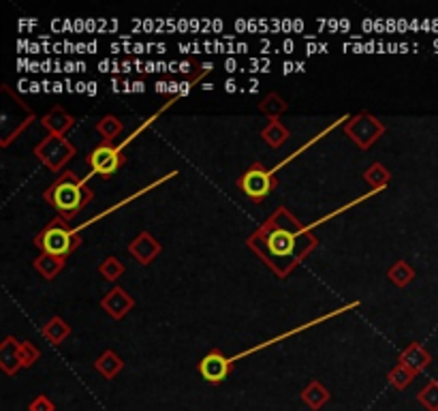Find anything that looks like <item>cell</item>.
<instances>
[{"instance_id": "47", "label": "cell", "mask_w": 438, "mask_h": 411, "mask_svg": "<svg viewBox=\"0 0 438 411\" xmlns=\"http://www.w3.org/2000/svg\"><path fill=\"white\" fill-rule=\"evenodd\" d=\"M246 26H248V24H246L244 20H238V22H235V28H238L240 32H244V30H246Z\"/></svg>"}, {"instance_id": "29", "label": "cell", "mask_w": 438, "mask_h": 411, "mask_svg": "<svg viewBox=\"0 0 438 411\" xmlns=\"http://www.w3.org/2000/svg\"><path fill=\"white\" fill-rule=\"evenodd\" d=\"M97 93H99L97 81H88V90H85V95H88V97H97Z\"/></svg>"}, {"instance_id": "31", "label": "cell", "mask_w": 438, "mask_h": 411, "mask_svg": "<svg viewBox=\"0 0 438 411\" xmlns=\"http://www.w3.org/2000/svg\"><path fill=\"white\" fill-rule=\"evenodd\" d=\"M225 67H227V73H233V71L238 69V62H235V58H227Z\"/></svg>"}, {"instance_id": "32", "label": "cell", "mask_w": 438, "mask_h": 411, "mask_svg": "<svg viewBox=\"0 0 438 411\" xmlns=\"http://www.w3.org/2000/svg\"><path fill=\"white\" fill-rule=\"evenodd\" d=\"M85 90H88V84H85V81H77V84H75V93L85 95Z\"/></svg>"}, {"instance_id": "58", "label": "cell", "mask_w": 438, "mask_h": 411, "mask_svg": "<svg viewBox=\"0 0 438 411\" xmlns=\"http://www.w3.org/2000/svg\"><path fill=\"white\" fill-rule=\"evenodd\" d=\"M338 26H340V22H338V20H329V28H331V30H336Z\"/></svg>"}, {"instance_id": "26", "label": "cell", "mask_w": 438, "mask_h": 411, "mask_svg": "<svg viewBox=\"0 0 438 411\" xmlns=\"http://www.w3.org/2000/svg\"><path fill=\"white\" fill-rule=\"evenodd\" d=\"M39 358H41L39 347H34L30 341H22V343H20V360H22V366H24V368L32 366Z\"/></svg>"}, {"instance_id": "48", "label": "cell", "mask_w": 438, "mask_h": 411, "mask_svg": "<svg viewBox=\"0 0 438 411\" xmlns=\"http://www.w3.org/2000/svg\"><path fill=\"white\" fill-rule=\"evenodd\" d=\"M178 50H180L182 54H189V52L193 50V46H186V43H180V46H178Z\"/></svg>"}, {"instance_id": "42", "label": "cell", "mask_w": 438, "mask_h": 411, "mask_svg": "<svg viewBox=\"0 0 438 411\" xmlns=\"http://www.w3.org/2000/svg\"><path fill=\"white\" fill-rule=\"evenodd\" d=\"M97 26H99V22H95V20H88V22H85V28L90 30V32H95Z\"/></svg>"}, {"instance_id": "37", "label": "cell", "mask_w": 438, "mask_h": 411, "mask_svg": "<svg viewBox=\"0 0 438 411\" xmlns=\"http://www.w3.org/2000/svg\"><path fill=\"white\" fill-rule=\"evenodd\" d=\"M43 90V86L39 84V81H30V93L32 95H36V93H41Z\"/></svg>"}, {"instance_id": "50", "label": "cell", "mask_w": 438, "mask_h": 411, "mask_svg": "<svg viewBox=\"0 0 438 411\" xmlns=\"http://www.w3.org/2000/svg\"><path fill=\"white\" fill-rule=\"evenodd\" d=\"M111 90H114V93H120V86H118V77H111Z\"/></svg>"}, {"instance_id": "23", "label": "cell", "mask_w": 438, "mask_h": 411, "mask_svg": "<svg viewBox=\"0 0 438 411\" xmlns=\"http://www.w3.org/2000/svg\"><path fill=\"white\" fill-rule=\"evenodd\" d=\"M364 178H366V182H368L372 189H383V187L389 182L391 174H389V170L383 166V163H374V166L368 168V172L364 174Z\"/></svg>"}, {"instance_id": "51", "label": "cell", "mask_w": 438, "mask_h": 411, "mask_svg": "<svg viewBox=\"0 0 438 411\" xmlns=\"http://www.w3.org/2000/svg\"><path fill=\"white\" fill-rule=\"evenodd\" d=\"M144 50H146V46H144V43H135V48H133V52H135V54H144Z\"/></svg>"}, {"instance_id": "33", "label": "cell", "mask_w": 438, "mask_h": 411, "mask_svg": "<svg viewBox=\"0 0 438 411\" xmlns=\"http://www.w3.org/2000/svg\"><path fill=\"white\" fill-rule=\"evenodd\" d=\"M295 71V62H285L282 65V75H289V73H293Z\"/></svg>"}, {"instance_id": "43", "label": "cell", "mask_w": 438, "mask_h": 411, "mask_svg": "<svg viewBox=\"0 0 438 411\" xmlns=\"http://www.w3.org/2000/svg\"><path fill=\"white\" fill-rule=\"evenodd\" d=\"M293 30H295V32H301V30H303V22H301V20H295V22H293Z\"/></svg>"}, {"instance_id": "62", "label": "cell", "mask_w": 438, "mask_h": 411, "mask_svg": "<svg viewBox=\"0 0 438 411\" xmlns=\"http://www.w3.org/2000/svg\"><path fill=\"white\" fill-rule=\"evenodd\" d=\"M319 52H321V54H327V43H325V46L321 43V46H319Z\"/></svg>"}, {"instance_id": "34", "label": "cell", "mask_w": 438, "mask_h": 411, "mask_svg": "<svg viewBox=\"0 0 438 411\" xmlns=\"http://www.w3.org/2000/svg\"><path fill=\"white\" fill-rule=\"evenodd\" d=\"M156 93H169V84H167V81H158V84H156Z\"/></svg>"}, {"instance_id": "10", "label": "cell", "mask_w": 438, "mask_h": 411, "mask_svg": "<svg viewBox=\"0 0 438 411\" xmlns=\"http://www.w3.org/2000/svg\"><path fill=\"white\" fill-rule=\"evenodd\" d=\"M101 306L114 317V319H122L130 309L135 306L133 296H128L122 287H114V290L107 292V296L101 300Z\"/></svg>"}, {"instance_id": "24", "label": "cell", "mask_w": 438, "mask_h": 411, "mask_svg": "<svg viewBox=\"0 0 438 411\" xmlns=\"http://www.w3.org/2000/svg\"><path fill=\"white\" fill-rule=\"evenodd\" d=\"M99 272H101V274H103V278H107V281H118V278L124 274V264L111 255V257H107V260H103V262H101Z\"/></svg>"}, {"instance_id": "35", "label": "cell", "mask_w": 438, "mask_h": 411, "mask_svg": "<svg viewBox=\"0 0 438 411\" xmlns=\"http://www.w3.org/2000/svg\"><path fill=\"white\" fill-rule=\"evenodd\" d=\"M144 90H146L144 81H133V93H144Z\"/></svg>"}, {"instance_id": "61", "label": "cell", "mask_w": 438, "mask_h": 411, "mask_svg": "<svg viewBox=\"0 0 438 411\" xmlns=\"http://www.w3.org/2000/svg\"><path fill=\"white\" fill-rule=\"evenodd\" d=\"M295 71L303 73V71H306V69H303V62H297V65H295Z\"/></svg>"}, {"instance_id": "11", "label": "cell", "mask_w": 438, "mask_h": 411, "mask_svg": "<svg viewBox=\"0 0 438 411\" xmlns=\"http://www.w3.org/2000/svg\"><path fill=\"white\" fill-rule=\"evenodd\" d=\"M41 125L50 131V135L64 137V135H67V131L75 125V118H73L69 112H64L62 107H58V105H56L52 112H48L46 116L41 118Z\"/></svg>"}, {"instance_id": "54", "label": "cell", "mask_w": 438, "mask_h": 411, "mask_svg": "<svg viewBox=\"0 0 438 411\" xmlns=\"http://www.w3.org/2000/svg\"><path fill=\"white\" fill-rule=\"evenodd\" d=\"M83 28H85V24H83L81 20H75V30H77V32H81Z\"/></svg>"}, {"instance_id": "59", "label": "cell", "mask_w": 438, "mask_h": 411, "mask_svg": "<svg viewBox=\"0 0 438 411\" xmlns=\"http://www.w3.org/2000/svg\"><path fill=\"white\" fill-rule=\"evenodd\" d=\"M144 28H146V32H150V30H152V22L146 20V22H144Z\"/></svg>"}, {"instance_id": "64", "label": "cell", "mask_w": 438, "mask_h": 411, "mask_svg": "<svg viewBox=\"0 0 438 411\" xmlns=\"http://www.w3.org/2000/svg\"><path fill=\"white\" fill-rule=\"evenodd\" d=\"M156 48H158V52H160V54H163V52H165V50H167V48H165V43H158V46H156Z\"/></svg>"}, {"instance_id": "57", "label": "cell", "mask_w": 438, "mask_h": 411, "mask_svg": "<svg viewBox=\"0 0 438 411\" xmlns=\"http://www.w3.org/2000/svg\"><path fill=\"white\" fill-rule=\"evenodd\" d=\"M191 30H193V32L199 30V20H191Z\"/></svg>"}, {"instance_id": "46", "label": "cell", "mask_w": 438, "mask_h": 411, "mask_svg": "<svg viewBox=\"0 0 438 411\" xmlns=\"http://www.w3.org/2000/svg\"><path fill=\"white\" fill-rule=\"evenodd\" d=\"M189 26H191V22H186V20H180V22H178V28H180V32H184Z\"/></svg>"}, {"instance_id": "49", "label": "cell", "mask_w": 438, "mask_h": 411, "mask_svg": "<svg viewBox=\"0 0 438 411\" xmlns=\"http://www.w3.org/2000/svg\"><path fill=\"white\" fill-rule=\"evenodd\" d=\"M175 71H180V65L173 60V62H169V73H175Z\"/></svg>"}, {"instance_id": "36", "label": "cell", "mask_w": 438, "mask_h": 411, "mask_svg": "<svg viewBox=\"0 0 438 411\" xmlns=\"http://www.w3.org/2000/svg\"><path fill=\"white\" fill-rule=\"evenodd\" d=\"M282 48H285V52H287V54H291V52L295 50V43H293V41H291V39H287Z\"/></svg>"}, {"instance_id": "6", "label": "cell", "mask_w": 438, "mask_h": 411, "mask_svg": "<svg viewBox=\"0 0 438 411\" xmlns=\"http://www.w3.org/2000/svg\"><path fill=\"white\" fill-rule=\"evenodd\" d=\"M344 133L362 150H368L378 137H383L385 125L381 120H376L372 114H357L353 118H348V122L344 125Z\"/></svg>"}, {"instance_id": "3", "label": "cell", "mask_w": 438, "mask_h": 411, "mask_svg": "<svg viewBox=\"0 0 438 411\" xmlns=\"http://www.w3.org/2000/svg\"><path fill=\"white\" fill-rule=\"evenodd\" d=\"M81 244V236L79 231L71 229L62 217L52 219L46 227H43L36 236H34V246L41 249V253L48 255H56V257H69L77 246Z\"/></svg>"}, {"instance_id": "38", "label": "cell", "mask_w": 438, "mask_h": 411, "mask_svg": "<svg viewBox=\"0 0 438 411\" xmlns=\"http://www.w3.org/2000/svg\"><path fill=\"white\" fill-rule=\"evenodd\" d=\"M67 90V86L62 84V81H54V93L56 95H60V93H64Z\"/></svg>"}, {"instance_id": "15", "label": "cell", "mask_w": 438, "mask_h": 411, "mask_svg": "<svg viewBox=\"0 0 438 411\" xmlns=\"http://www.w3.org/2000/svg\"><path fill=\"white\" fill-rule=\"evenodd\" d=\"M95 368H97V373H101L105 379H114L124 368V360L116 351L107 349L99 356V360L95 362Z\"/></svg>"}, {"instance_id": "2", "label": "cell", "mask_w": 438, "mask_h": 411, "mask_svg": "<svg viewBox=\"0 0 438 411\" xmlns=\"http://www.w3.org/2000/svg\"><path fill=\"white\" fill-rule=\"evenodd\" d=\"M93 197H95L93 189H88L85 180L75 176L71 170L62 172L46 189V193H43V199H46L50 206H54L64 221H73L85 206L93 201Z\"/></svg>"}, {"instance_id": "13", "label": "cell", "mask_w": 438, "mask_h": 411, "mask_svg": "<svg viewBox=\"0 0 438 411\" xmlns=\"http://www.w3.org/2000/svg\"><path fill=\"white\" fill-rule=\"evenodd\" d=\"M67 266V260L64 257H56V255H48V253H41L36 260H34V268L36 272L46 278V281H54Z\"/></svg>"}, {"instance_id": "4", "label": "cell", "mask_w": 438, "mask_h": 411, "mask_svg": "<svg viewBox=\"0 0 438 411\" xmlns=\"http://www.w3.org/2000/svg\"><path fill=\"white\" fill-rule=\"evenodd\" d=\"M75 154H77V148L67 137H58V135L43 137L34 146V156L43 163V166H48L52 172H60V174Z\"/></svg>"}, {"instance_id": "27", "label": "cell", "mask_w": 438, "mask_h": 411, "mask_svg": "<svg viewBox=\"0 0 438 411\" xmlns=\"http://www.w3.org/2000/svg\"><path fill=\"white\" fill-rule=\"evenodd\" d=\"M30 411H56V405H54L46 394H39V396L30 403Z\"/></svg>"}, {"instance_id": "56", "label": "cell", "mask_w": 438, "mask_h": 411, "mask_svg": "<svg viewBox=\"0 0 438 411\" xmlns=\"http://www.w3.org/2000/svg\"><path fill=\"white\" fill-rule=\"evenodd\" d=\"M128 71H133V69H130V62L128 60H124L122 62V73H128Z\"/></svg>"}, {"instance_id": "12", "label": "cell", "mask_w": 438, "mask_h": 411, "mask_svg": "<svg viewBox=\"0 0 438 411\" xmlns=\"http://www.w3.org/2000/svg\"><path fill=\"white\" fill-rule=\"evenodd\" d=\"M0 366L7 375H15L22 368V360H20V343L13 337H7L0 345Z\"/></svg>"}, {"instance_id": "18", "label": "cell", "mask_w": 438, "mask_h": 411, "mask_svg": "<svg viewBox=\"0 0 438 411\" xmlns=\"http://www.w3.org/2000/svg\"><path fill=\"white\" fill-rule=\"evenodd\" d=\"M261 137L266 140L268 146L280 148V146L289 140V129L282 125L280 120H270V122H268V127L261 131Z\"/></svg>"}, {"instance_id": "55", "label": "cell", "mask_w": 438, "mask_h": 411, "mask_svg": "<svg viewBox=\"0 0 438 411\" xmlns=\"http://www.w3.org/2000/svg\"><path fill=\"white\" fill-rule=\"evenodd\" d=\"M340 28H342V30L346 32V30L350 28V22H348V20H340Z\"/></svg>"}, {"instance_id": "44", "label": "cell", "mask_w": 438, "mask_h": 411, "mask_svg": "<svg viewBox=\"0 0 438 411\" xmlns=\"http://www.w3.org/2000/svg\"><path fill=\"white\" fill-rule=\"evenodd\" d=\"M97 48H99V46H97V41H90V43H88V54H95Z\"/></svg>"}, {"instance_id": "52", "label": "cell", "mask_w": 438, "mask_h": 411, "mask_svg": "<svg viewBox=\"0 0 438 411\" xmlns=\"http://www.w3.org/2000/svg\"><path fill=\"white\" fill-rule=\"evenodd\" d=\"M146 73H154L156 71V65L154 62H146V69H144Z\"/></svg>"}, {"instance_id": "63", "label": "cell", "mask_w": 438, "mask_h": 411, "mask_svg": "<svg viewBox=\"0 0 438 411\" xmlns=\"http://www.w3.org/2000/svg\"><path fill=\"white\" fill-rule=\"evenodd\" d=\"M85 69H88V67H85L83 62H77V71H85Z\"/></svg>"}, {"instance_id": "45", "label": "cell", "mask_w": 438, "mask_h": 411, "mask_svg": "<svg viewBox=\"0 0 438 411\" xmlns=\"http://www.w3.org/2000/svg\"><path fill=\"white\" fill-rule=\"evenodd\" d=\"M317 50H319V48H317L315 43H310V46H306V54H308V56H310V54H317Z\"/></svg>"}, {"instance_id": "25", "label": "cell", "mask_w": 438, "mask_h": 411, "mask_svg": "<svg viewBox=\"0 0 438 411\" xmlns=\"http://www.w3.org/2000/svg\"><path fill=\"white\" fill-rule=\"evenodd\" d=\"M419 403L427 407V411H438V384L436 382H430L419 392Z\"/></svg>"}, {"instance_id": "7", "label": "cell", "mask_w": 438, "mask_h": 411, "mask_svg": "<svg viewBox=\"0 0 438 411\" xmlns=\"http://www.w3.org/2000/svg\"><path fill=\"white\" fill-rule=\"evenodd\" d=\"M124 163H126V156L122 154V148L109 142H101L90 154H88V166H90L93 172L99 174L101 178L114 176Z\"/></svg>"}, {"instance_id": "22", "label": "cell", "mask_w": 438, "mask_h": 411, "mask_svg": "<svg viewBox=\"0 0 438 411\" xmlns=\"http://www.w3.org/2000/svg\"><path fill=\"white\" fill-rule=\"evenodd\" d=\"M415 375H417V373H413L409 366H404V364L398 362V364L389 371V384H391L393 388H396V390H404V388L415 379Z\"/></svg>"}, {"instance_id": "21", "label": "cell", "mask_w": 438, "mask_h": 411, "mask_svg": "<svg viewBox=\"0 0 438 411\" xmlns=\"http://www.w3.org/2000/svg\"><path fill=\"white\" fill-rule=\"evenodd\" d=\"M259 109H261V114H266L270 120H278V116H282L287 112V103H285V99L280 95L270 93L266 99H263Z\"/></svg>"}, {"instance_id": "14", "label": "cell", "mask_w": 438, "mask_h": 411, "mask_svg": "<svg viewBox=\"0 0 438 411\" xmlns=\"http://www.w3.org/2000/svg\"><path fill=\"white\" fill-rule=\"evenodd\" d=\"M43 339H46L48 343L52 345H60L69 339L71 335V325L62 319V317H52L46 325H43V330H41Z\"/></svg>"}, {"instance_id": "41", "label": "cell", "mask_w": 438, "mask_h": 411, "mask_svg": "<svg viewBox=\"0 0 438 411\" xmlns=\"http://www.w3.org/2000/svg\"><path fill=\"white\" fill-rule=\"evenodd\" d=\"M193 65L191 62H180V73H191Z\"/></svg>"}, {"instance_id": "8", "label": "cell", "mask_w": 438, "mask_h": 411, "mask_svg": "<svg viewBox=\"0 0 438 411\" xmlns=\"http://www.w3.org/2000/svg\"><path fill=\"white\" fill-rule=\"evenodd\" d=\"M231 364H233V360H229L221 349H212V351L199 362L197 371H199V375H201L207 384L218 386V384H223V382L229 377V373H231Z\"/></svg>"}, {"instance_id": "16", "label": "cell", "mask_w": 438, "mask_h": 411, "mask_svg": "<svg viewBox=\"0 0 438 411\" xmlns=\"http://www.w3.org/2000/svg\"><path fill=\"white\" fill-rule=\"evenodd\" d=\"M400 364L409 366L413 373H419V371H423V368L430 364V353H425V351L421 349V345L413 343L411 347H406V349L400 353Z\"/></svg>"}, {"instance_id": "20", "label": "cell", "mask_w": 438, "mask_h": 411, "mask_svg": "<svg viewBox=\"0 0 438 411\" xmlns=\"http://www.w3.org/2000/svg\"><path fill=\"white\" fill-rule=\"evenodd\" d=\"M387 276H389V281H391L393 285L406 287V285L415 278V270H413L404 260H400V262H396V264H393V266L389 268Z\"/></svg>"}, {"instance_id": "17", "label": "cell", "mask_w": 438, "mask_h": 411, "mask_svg": "<svg viewBox=\"0 0 438 411\" xmlns=\"http://www.w3.org/2000/svg\"><path fill=\"white\" fill-rule=\"evenodd\" d=\"M329 390L321 384V382H310L308 384V388H306L303 392H301V400L308 405L310 409H321L327 400H329Z\"/></svg>"}, {"instance_id": "30", "label": "cell", "mask_w": 438, "mask_h": 411, "mask_svg": "<svg viewBox=\"0 0 438 411\" xmlns=\"http://www.w3.org/2000/svg\"><path fill=\"white\" fill-rule=\"evenodd\" d=\"M191 93V81H182L180 84V97H186Z\"/></svg>"}, {"instance_id": "40", "label": "cell", "mask_w": 438, "mask_h": 411, "mask_svg": "<svg viewBox=\"0 0 438 411\" xmlns=\"http://www.w3.org/2000/svg\"><path fill=\"white\" fill-rule=\"evenodd\" d=\"M64 71H67V73H73V71H77V62H71V60H69V62L64 65Z\"/></svg>"}, {"instance_id": "19", "label": "cell", "mask_w": 438, "mask_h": 411, "mask_svg": "<svg viewBox=\"0 0 438 411\" xmlns=\"http://www.w3.org/2000/svg\"><path fill=\"white\" fill-rule=\"evenodd\" d=\"M124 131V125L122 122L116 118V116H103L99 122H97V133L103 137V142H109V144H114L118 137H120V133Z\"/></svg>"}, {"instance_id": "9", "label": "cell", "mask_w": 438, "mask_h": 411, "mask_svg": "<svg viewBox=\"0 0 438 411\" xmlns=\"http://www.w3.org/2000/svg\"><path fill=\"white\" fill-rule=\"evenodd\" d=\"M163 251L160 242L150 234V231H142L135 240H130L128 244V253L133 255L142 266H148L150 262H154Z\"/></svg>"}, {"instance_id": "5", "label": "cell", "mask_w": 438, "mask_h": 411, "mask_svg": "<svg viewBox=\"0 0 438 411\" xmlns=\"http://www.w3.org/2000/svg\"><path fill=\"white\" fill-rule=\"evenodd\" d=\"M240 189L252 199V201H263L266 199L276 187H278V180L274 178V174L263 166V163H254V166H250L242 178H240Z\"/></svg>"}, {"instance_id": "53", "label": "cell", "mask_w": 438, "mask_h": 411, "mask_svg": "<svg viewBox=\"0 0 438 411\" xmlns=\"http://www.w3.org/2000/svg\"><path fill=\"white\" fill-rule=\"evenodd\" d=\"M212 26H214V32H218V30L223 28V22H221V20H214V22H212Z\"/></svg>"}, {"instance_id": "28", "label": "cell", "mask_w": 438, "mask_h": 411, "mask_svg": "<svg viewBox=\"0 0 438 411\" xmlns=\"http://www.w3.org/2000/svg\"><path fill=\"white\" fill-rule=\"evenodd\" d=\"M225 90H227L229 95H233V93L238 90V81H235L233 77H229V79L225 81Z\"/></svg>"}, {"instance_id": "1", "label": "cell", "mask_w": 438, "mask_h": 411, "mask_svg": "<svg viewBox=\"0 0 438 411\" xmlns=\"http://www.w3.org/2000/svg\"><path fill=\"white\" fill-rule=\"evenodd\" d=\"M317 236L303 227L287 208H278L250 238L248 246L280 278L317 249Z\"/></svg>"}, {"instance_id": "39", "label": "cell", "mask_w": 438, "mask_h": 411, "mask_svg": "<svg viewBox=\"0 0 438 411\" xmlns=\"http://www.w3.org/2000/svg\"><path fill=\"white\" fill-rule=\"evenodd\" d=\"M109 65H111L109 60H101V62H99V71H101V73H107V71H109V69H107Z\"/></svg>"}, {"instance_id": "60", "label": "cell", "mask_w": 438, "mask_h": 411, "mask_svg": "<svg viewBox=\"0 0 438 411\" xmlns=\"http://www.w3.org/2000/svg\"><path fill=\"white\" fill-rule=\"evenodd\" d=\"M235 50H238V52H246V50H248V46H246V43H238V48H235Z\"/></svg>"}]
</instances>
